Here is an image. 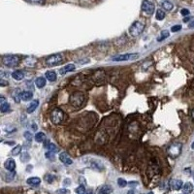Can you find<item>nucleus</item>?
Returning <instances> with one entry per match:
<instances>
[{
  "instance_id": "f257e3e1",
  "label": "nucleus",
  "mask_w": 194,
  "mask_h": 194,
  "mask_svg": "<svg viewBox=\"0 0 194 194\" xmlns=\"http://www.w3.org/2000/svg\"><path fill=\"white\" fill-rule=\"evenodd\" d=\"M85 101V95L83 92H80V91H76L74 92L73 94H71L70 99H69V102L73 107H80Z\"/></svg>"
},
{
  "instance_id": "f03ea898",
  "label": "nucleus",
  "mask_w": 194,
  "mask_h": 194,
  "mask_svg": "<svg viewBox=\"0 0 194 194\" xmlns=\"http://www.w3.org/2000/svg\"><path fill=\"white\" fill-rule=\"evenodd\" d=\"M144 29H145V23H142V22H140V21H137L130 26L129 33H130V35H132L133 37H137L140 34H142V32L144 31Z\"/></svg>"
},
{
  "instance_id": "7ed1b4c3",
  "label": "nucleus",
  "mask_w": 194,
  "mask_h": 194,
  "mask_svg": "<svg viewBox=\"0 0 194 194\" xmlns=\"http://www.w3.org/2000/svg\"><path fill=\"white\" fill-rule=\"evenodd\" d=\"M63 61V55L62 53H55L50 56L46 59V63L48 66H56Z\"/></svg>"
},
{
  "instance_id": "20e7f679",
  "label": "nucleus",
  "mask_w": 194,
  "mask_h": 194,
  "mask_svg": "<svg viewBox=\"0 0 194 194\" xmlns=\"http://www.w3.org/2000/svg\"><path fill=\"white\" fill-rule=\"evenodd\" d=\"M64 118V113L58 108L55 109L51 114V120L53 124H59Z\"/></svg>"
},
{
  "instance_id": "39448f33",
  "label": "nucleus",
  "mask_w": 194,
  "mask_h": 194,
  "mask_svg": "<svg viewBox=\"0 0 194 194\" xmlns=\"http://www.w3.org/2000/svg\"><path fill=\"white\" fill-rule=\"evenodd\" d=\"M2 62L7 67H16L19 63V58L15 56H6L2 58Z\"/></svg>"
},
{
  "instance_id": "423d86ee",
  "label": "nucleus",
  "mask_w": 194,
  "mask_h": 194,
  "mask_svg": "<svg viewBox=\"0 0 194 194\" xmlns=\"http://www.w3.org/2000/svg\"><path fill=\"white\" fill-rule=\"evenodd\" d=\"M182 148H183V146L180 143L171 145L168 148V151H168L169 156H171L172 158H177L180 155V152H182Z\"/></svg>"
},
{
  "instance_id": "0eeeda50",
  "label": "nucleus",
  "mask_w": 194,
  "mask_h": 194,
  "mask_svg": "<svg viewBox=\"0 0 194 194\" xmlns=\"http://www.w3.org/2000/svg\"><path fill=\"white\" fill-rule=\"evenodd\" d=\"M139 56H140L139 53H125V55L114 56L112 60L113 61H128V60H135Z\"/></svg>"
},
{
  "instance_id": "6e6552de",
  "label": "nucleus",
  "mask_w": 194,
  "mask_h": 194,
  "mask_svg": "<svg viewBox=\"0 0 194 194\" xmlns=\"http://www.w3.org/2000/svg\"><path fill=\"white\" fill-rule=\"evenodd\" d=\"M142 11L145 14L151 16L155 13V5L150 0H144L142 3Z\"/></svg>"
},
{
  "instance_id": "1a4fd4ad",
  "label": "nucleus",
  "mask_w": 194,
  "mask_h": 194,
  "mask_svg": "<svg viewBox=\"0 0 194 194\" xmlns=\"http://www.w3.org/2000/svg\"><path fill=\"white\" fill-rule=\"evenodd\" d=\"M59 160L61 161L63 164L65 165H72L73 164V160L71 159V157L68 155V153H66V152H61L59 155Z\"/></svg>"
},
{
  "instance_id": "9d476101",
  "label": "nucleus",
  "mask_w": 194,
  "mask_h": 194,
  "mask_svg": "<svg viewBox=\"0 0 194 194\" xmlns=\"http://www.w3.org/2000/svg\"><path fill=\"white\" fill-rule=\"evenodd\" d=\"M170 186L174 190H180L183 188L184 184L180 180H170Z\"/></svg>"
},
{
  "instance_id": "9b49d317",
  "label": "nucleus",
  "mask_w": 194,
  "mask_h": 194,
  "mask_svg": "<svg viewBox=\"0 0 194 194\" xmlns=\"http://www.w3.org/2000/svg\"><path fill=\"white\" fill-rule=\"evenodd\" d=\"M4 167L10 172H14L16 169V162L12 158H8L4 163Z\"/></svg>"
},
{
  "instance_id": "f8f14e48",
  "label": "nucleus",
  "mask_w": 194,
  "mask_h": 194,
  "mask_svg": "<svg viewBox=\"0 0 194 194\" xmlns=\"http://www.w3.org/2000/svg\"><path fill=\"white\" fill-rule=\"evenodd\" d=\"M33 97V93L31 91H23L19 92V98L23 101H28Z\"/></svg>"
},
{
  "instance_id": "ddd939ff",
  "label": "nucleus",
  "mask_w": 194,
  "mask_h": 194,
  "mask_svg": "<svg viewBox=\"0 0 194 194\" xmlns=\"http://www.w3.org/2000/svg\"><path fill=\"white\" fill-rule=\"evenodd\" d=\"M38 106H39V100L35 99V100H33V101H31V103L28 105L27 110H26V111H27L28 114H31V113H33L37 109Z\"/></svg>"
},
{
  "instance_id": "4468645a",
  "label": "nucleus",
  "mask_w": 194,
  "mask_h": 194,
  "mask_svg": "<svg viewBox=\"0 0 194 194\" xmlns=\"http://www.w3.org/2000/svg\"><path fill=\"white\" fill-rule=\"evenodd\" d=\"M23 77H24V74L21 70H16L12 73V78L16 80V81H21V80L23 79Z\"/></svg>"
},
{
  "instance_id": "2eb2a0df",
  "label": "nucleus",
  "mask_w": 194,
  "mask_h": 194,
  "mask_svg": "<svg viewBox=\"0 0 194 194\" xmlns=\"http://www.w3.org/2000/svg\"><path fill=\"white\" fill-rule=\"evenodd\" d=\"M75 70V65L74 64H68V65H66L65 67L61 68L59 70V73L61 75H64L65 73H68V72H73Z\"/></svg>"
},
{
  "instance_id": "dca6fc26",
  "label": "nucleus",
  "mask_w": 194,
  "mask_h": 194,
  "mask_svg": "<svg viewBox=\"0 0 194 194\" xmlns=\"http://www.w3.org/2000/svg\"><path fill=\"white\" fill-rule=\"evenodd\" d=\"M183 192L184 194H190L193 191V184L191 183H186L183 186Z\"/></svg>"
},
{
  "instance_id": "f3484780",
  "label": "nucleus",
  "mask_w": 194,
  "mask_h": 194,
  "mask_svg": "<svg viewBox=\"0 0 194 194\" xmlns=\"http://www.w3.org/2000/svg\"><path fill=\"white\" fill-rule=\"evenodd\" d=\"M26 183H27L29 185H39L41 184V179L38 177H32V178L27 179Z\"/></svg>"
},
{
  "instance_id": "a211bd4d",
  "label": "nucleus",
  "mask_w": 194,
  "mask_h": 194,
  "mask_svg": "<svg viewBox=\"0 0 194 194\" xmlns=\"http://www.w3.org/2000/svg\"><path fill=\"white\" fill-rule=\"evenodd\" d=\"M46 78L47 80H49L50 82H55L56 81V73L55 71H47L46 72Z\"/></svg>"
},
{
  "instance_id": "6ab92c4d",
  "label": "nucleus",
  "mask_w": 194,
  "mask_h": 194,
  "mask_svg": "<svg viewBox=\"0 0 194 194\" xmlns=\"http://www.w3.org/2000/svg\"><path fill=\"white\" fill-rule=\"evenodd\" d=\"M35 85L38 89H43L46 85V80L43 77H39L35 80Z\"/></svg>"
},
{
  "instance_id": "aec40b11",
  "label": "nucleus",
  "mask_w": 194,
  "mask_h": 194,
  "mask_svg": "<svg viewBox=\"0 0 194 194\" xmlns=\"http://www.w3.org/2000/svg\"><path fill=\"white\" fill-rule=\"evenodd\" d=\"M34 138H35V141L37 143H43V142L46 141V135H45V133H43V132L37 133V134L34 136Z\"/></svg>"
},
{
  "instance_id": "412c9836",
  "label": "nucleus",
  "mask_w": 194,
  "mask_h": 194,
  "mask_svg": "<svg viewBox=\"0 0 194 194\" xmlns=\"http://www.w3.org/2000/svg\"><path fill=\"white\" fill-rule=\"evenodd\" d=\"M99 192L100 194H111L113 192V188L111 185H103Z\"/></svg>"
},
{
  "instance_id": "4be33fe9",
  "label": "nucleus",
  "mask_w": 194,
  "mask_h": 194,
  "mask_svg": "<svg viewBox=\"0 0 194 194\" xmlns=\"http://www.w3.org/2000/svg\"><path fill=\"white\" fill-rule=\"evenodd\" d=\"M162 6H163V8L166 10V11H171L173 9V3L168 1V0H165V1L162 2Z\"/></svg>"
},
{
  "instance_id": "5701e85b",
  "label": "nucleus",
  "mask_w": 194,
  "mask_h": 194,
  "mask_svg": "<svg viewBox=\"0 0 194 194\" xmlns=\"http://www.w3.org/2000/svg\"><path fill=\"white\" fill-rule=\"evenodd\" d=\"M155 18H156L157 21H162V19L165 18V13L163 12V10H161V9H158V10L156 11Z\"/></svg>"
},
{
  "instance_id": "b1692460",
  "label": "nucleus",
  "mask_w": 194,
  "mask_h": 194,
  "mask_svg": "<svg viewBox=\"0 0 194 194\" xmlns=\"http://www.w3.org/2000/svg\"><path fill=\"white\" fill-rule=\"evenodd\" d=\"M10 110V104L8 102H2L1 106H0V111L1 113H6Z\"/></svg>"
},
{
  "instance_id": "393cba45",
  "label": "nucleus",
  "mask_w": 194,
  "mask_h": 194,
  "mask_svg": "<svg viewBox=\"0 0 194 194\" xmlns=\"http://www.w3.org/2000/svg\"><path fill=\"white\" fill-rule=\"evenodd\" d=\"M169 31H167V30H163L161 32V34H160V37L157 38V41H162V40H165L166 38H168L169 37Z\"/></svg>"
},
{
  "instance_id": "a878e982",
  "label": "nucleus",
  "mask_w": 194,
  "mask_h": 194,
  "mask_svg": "<svg viewBox=\"0 0 194 194\" xmlns=\"http://www.w3.org/2000/svg\"><path fill=\"white\" fill-rule=\"evenodd\" d=\"M19 152H22V146H17L16 148H14L12 150V155L13 156H16V155H19Z\"/></svg>"
},
{
  "instance_id": "bb28decb",
  "label": "nucleus",
  "mask_w": 194,
  "mask_h": 194,
  "mask_svg": "<svg viewBox=\"0 0 194 194\" xmlns=\"http://www.w3.org/2000/svg\"><path fill=\"white\" fill-rule=\"evenodd\" d=\"M29 158H30V156H29V155L27 152H23L22 153V155H21V160L23 162H26V161H28L29 160Z\"/></svg>"
},
{
  "instance_id": "cd10ccee",
  "label": "nucleus",
  "mask_w": 194,
  "mask_h": 194,
  "mask_svg": "<svg viewBox=\"0 0 194 194\" xmlns=\"http://www.w3.org/2000/svg\"><path fill=\"white\" fill-rule=\"evenodd\" d=\"M118 184L119 187H125L127 185V182L124 180V179H122V178H119L118 180Z\"/></svg>"
},
{
  "instance_id": "c85d7f7f",
  "label": "nucleus",
  "mask_w": 194,
  "mask_h": 194,
  "mask_svg": "<svg viewBox=\"0 0 194 194\" xmlns=\"http://www.w3.org/2000/svg\"><path fill=\"white\" fill-rule=\"evenodd\" d=\"M76 193H77V194H85V186H83V185L78 186V188H76Z\"/></svg>"
},
{
  "instance_id": "c756f323",
  "label": "nucleus",
  "mask_w": 194,
  "mask_h": 194,
  "mask_svg": "<svg viewBox=\"0 0 194 194\" xmlns=\"http://www.w3.org/2000/svg\"><path fill=\"white\" fill-rule=\"evenodd\" d=\"M23 136H24V138H25L26 140H27L28 142H31V141H32V138H33V136H32V134H31L30 132H28V131L24 132Z\"/></svg>"
},
{
  "instance_id": "7c9ffc66",
  "label": "nucleus",
  "mask_w": 194,
  "mask_h": 194,
  "mask_svg": "<svg viewBox=\"0 0 194 194\" xmlns=\"http://www.w3.org/2000/svg\"><path fill=\"white\" fill-rule=\"evenodd\" d=\"M55 155H56V152H53V151H49L48 152H46V157L47 158H49V159H53V157H55Z\"/></svg>"
},
{
  "instance_id": "2f4dec72",
  "label": "nucleus",
  "mask_w": 194,
  "mask_h": 194,
  "mask_svg": "<svg viewBox=\"0 0 194 194\" xmlns=\"http://www.w3.org/2000/svg\"><path fill=\"white\" fill-rule=\"evenodd\" d=\"M45 180H46V182H48V183L52 184V183L53 182V180H55V177L52 176V175H47V176L45 177Z\"/></svg>"
},
{
  "instance_id": "473e14b6",
  "label": "nucleus",
  "mask_w": 194,
  "mask_h": 194,
  "mask_svg": "<svg viewBox=\"0 0 194 194\" xmlns=\"http://www.w3.org/2000/svg\"><path fill=\"white\" fill-rule=\"evenodd\" d=\"M180 29H182V25L178 24V25H174L173 27L171 28V31L172 32H177V31H180Z\"/></svg>"
},
{
  "instance_id": "72a5a7b5",
  "label": "nucleus",
  "mask_w": 194,
  "mask_h": 194,
  "mask_svg": "<svg viewBox=\"0 0 194 194\" xmlns=\"http://www.w3.org/2000/svg\"><path fill=\"white\" fill-rule=\"evenodd\" d=\"M180 14H182L183 16H188L189 15V10L188 9H183L182 11H180Z\"/></svg>"
},
{
  "instance_id": "f704fd0d",
  "label": "nucleus",
  "mask_w": 194,
  "mask_h": 194,
  "mask_svg": "<svg viewBox=\"0 0 194 194\" xmlns=\"http://www.w3.org/2000/svg\"><path fill=\"white\" fill-rule=\"evenodd\" d=\"M29 3H41L42 0H26Z\"/></svg>"
},
{
  "instance_id": "c9c22d12",
  "label": "nucleus",
  "mask_w": 194,
  "mask_h": 194,
  "mask_svg": "<svg viewBox=\"0 0 194 194\" xmlns=\"http://www.w3.org/2000/svg\"><path fill=\"white\" fill-rule=\"evenodd\" d=\"M8 85V82L4 81V80H1V85H2V86H4V85Z\"/></svg>"
},
{
  "instance_id": "e433bc0d",
  "label": "nucleus",
  "mask_w": 194,
  "mask_h": 194,
  "mask_svg": "<svg viewBox=\"0 0 194 194\" xmlns=\"http://www.w3.org/2000/svg\"><path fill=\"white\" fill-rule=\"evenodd\" d=\"M188 27H189V28H193V27H194V21H192L191 23H189Z\"/></svg>"
},
{
  "instance_id": "4c0bfd02",
  "label": "nucleus",
  "mask_w": 194,
  "mask_h": 194,
  "mask_svg": "<svg viewBox=\"0 0 194 194\" xmlns=\"http://www.w3.org/2000/svg\"><path fill=\"white\" fill-rule=\"evenodd\" d=\"M191 118L194 120V109H192V111H191Z\"/></svg>"
},
{
  "instance_id": "58836bf2",
  "label": "nucleus",
  "mask_w": 194,
  "mask_h": 194,
  "mask_svg": "<svg viewBox=\"0 0 194 194\" xmlns=\"http://www.w3.org/2000/svg\"><path fill=\"white\" fill-rule=\"evenodd\" d=\"M189 19H190V18H185V19H184V23H186V22H188V21H189Z\"/></svg>"
},
{
  "instance_id": "ea45409f",
  "label": "nucleus",
  "mask_w": 194,
  "mask_h": 194,
  "mask_svg": "<svg viewBox=\"0 0 194 194\" xmlns=\"http://www.w3.org/2000/svg\"><path fill=\"white\" fill-rule=\"evenodd\" d=\"M128 194H135V192H134V190H130V191H128Z\"/></svg>"
},
{
  "instance_id": "a19ab883",
  "label": "nucleus",
  "mask_w": 194,
  "mask_h": 194,
  "mask_svg": "<svg viewBox=\"0 0 194 194\" xmlns=\"http://www.w3.org/2000/svg\"><path fill=\"white\" fill-rule=\"evenodd\" d=\"M191 149H192V150H194V142H193V143H192V145H191Z\"/></svg>"
},
{
  "instance_id": "79ce46f5",
  "label": "nucleus",
  "mask_w": 194,
  "mask_h": 194,
  "mask_svg": "<svg viewBox=\"0 0 194 194\" xmlns=\"http://www.w3.org/2000/svg\"><path fill=\"white\" fill-rule=\"evenodd\" d=\"M86 194H92V192L91 191H88V193H86Z\"/></svg>"
},
{
  "instance_id": "37998d69",
  "label": "nucleus",
  "mask_w": 194,
  "mask_h": 194,
  "mask_svg": "<svg viewBox=\"0 0 194 194\" xmlns=\"http://www.w3.org/2000/svg\"><path fill=\"white\" fill-rule=\"evenodd\" d=\"M148 194H153V193H152V192H149Z\"/></svg>"
},
{
  "instance_id": "c03bdc74",
  "label": "nucleus",
  "mask_w": 194,
  "mask_h": 194,
  "mask_svg": "<svg viewBox=\"0 0 194 194\" xmlns=\"http://www.w3.org/2000/svg\"><path fill=\"white\" fill-rule=\"evenodd\" d=\"M192 3H193V5H194V0H192Z\"/></svg>"
}]
</instances>
